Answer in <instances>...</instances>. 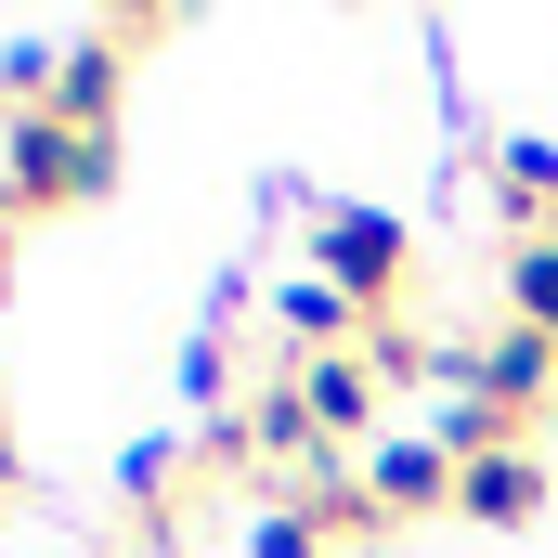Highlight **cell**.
<instances>
[{
	"mask_svg": "<svg viewBox=\"0 0 558 558\" xmlns=\"http://www.w3.org/2000/svg\"><path fill=\"white\" fill-rule=\"evenodd\" d=\"M454 507H468L481 533H520V520L546 507V454H533V441H494V454H468V468H454Z\"/></svg>",
	"mask_w": 558,
	"mask_h": 558,
	"instance_id": "8992f818",
	"label": "cell"
},
{
	"mask_svg": "<svg viewBox=\"0 0 558 558\" xmlns=\"http://www.w3.org/2000/svg\"><path fill=\"white\" fill-rule=\"evenodd\" d=\"M286 377H299V403H312L325 441H364V428H377V364H364V351H338V364H286Z\"/></svg>",
	"mask_w": 558,
	"mask_h": 558,
	"instance_id": "9c48e42d",
	"label": "cell"
},
{
	"mask_svg": "<svg viewBox=\"0 0 558 558\" xmlns=\"http://www.w3.org/2000/svg\"><path fill=\"white\" fill-rule=\"evenodd\" d=\"M494 195H507V234H558V143L507 131L494 143Z\"/></svg>",
	"mask_w": 558,
	"mask_h": 558,
	"instance_id": "30bf717a",
	"label": "cell"
},
{
	"mask_svg": "<svg viewBox=\"0 0 558 558\" xmlns=\"http://www.w3.org/2000/svg\"><path fill=\"white\" fill-rule=\"evenodd\" d=\"M169 13H118V26H92L78 52H65V78H52V118H78V131H118V92H131V39H156Z\"/></svg>",
	"mask_w": 558,
	"mask_h": 558,
	"instance_id": "277c9868",
	"label": "cell"
},
{
	"mask_svg": "<svg viewBox=\"0 0 558 558\" xmlns=\"http://www.w3.org/2000/svg\"><path fill=\"white\" fill-rule=\"evenodd\" d=\"M507 325L558 338V234H507Z\"/></svg>",
	"mask_w": 558,
	"mask_h": 558,
	"instance_id": "8fae6325",
	"label": "cell"
},
{
	"mask_svg": "<svg viewBox=\"0 0 558 558\" xmlns=\"http://www.w3.org/2000/svg\"><path fill=\"white\" fill-rule=\"evenodd\" d=\"M118 195V131H78V118H0V221H39V208H92Z\"/></svg>",
	"mask_w": 558,
	"mask_h": 558,
	"instance_id": "6da1fadb",
	"label": "cell"
},
{
	"mask_svg": "<svg viewBox=\"0 0 558 558\" xmlns=\"http://www.w3.org/2000/svg\"><path fill=\"white\" fill-rule=\"evenodd\" d=\"M286 507H299V520H312V533H325V546H364V533H377V520H390V507H377V494H364V468H338V454H312V468H299V481H286Z\"/></svg>",
	"mask_w": 558,
	"mask_h": 558,
	"instance_id": "ba28073f",
	"label": "cell"
},
{
	"mask_svg": "<svg viewBox=\"0 0 558 558\" xmlns=\"http://www.w3.org/2000/svg\"><path fill=\"white\" fill-rule=\"evenodd\" d=\"M169 481H182V454H169V441H131V454H118V494H131V507H156Z\"/></svg>",
	"mask_w": 558,
	"mask_h": 558,
	"instance_id": "7c38bea8",
	"label": "cell"
},
{
	"mask_svg": "<svg viewBox=\"0 0 558 558\" xmlns=\"http://www.w3.org/2000/svg\"><path fill=\"white\" fill-rule=\"evenodd\" d=\"M454 377H468V403L507 428V441H533V416L558 403V338H533V325H494L481 351H454Z\"/></svg>",
	"mask_w": 558,
	"mask_h": 558,
	"instance_id": "3957f363",
	"label": "cell"
},
{
	"mask_svg": "<svg viewBox=\"0 0 558 558\" xmlns=\"http://www.w3.org/2000/svg\"><path fill=\"white\" fill-rule=\"evenodd\" d=\"M247 558H325V533H312V520H299V507H274V520H260V533H247Z\"/></svg>",
	"mask_w": 558,
	"mask_h": 558,
	"instance_id": "5bb4252c",
	"label": "cell"
},
{
	"mask_svg": "<svg viewBox=\"0 0 558 558\" xmlns=\"http://www.w3.org/2000/svg\"><path fill=\"white\" fill-rule=\"evenodd\" d=\"M0 286H13V221H0Z\"/></svg>",
	"mask_w": 558,
	"mask_h": 558,
	"instance_id": "9a60e30c",
	"label": "cell"
},
{
	"mask_svg": "<svg viewBox=\"0 0 558 558\" xmlns=\"http://www.w3.org/2000/svg\"><path fill=\"white\" fill-rule=\"evenodd\" d=\"M0 441H13V428H0Z\"/></svg>",
	"mask_w": 558,
	"mask_h": 558,
	"instance_id": "e0dca14e",
	"label": "cell"
},
{
	"mask_svg": "<svg viewBox=\"0 0 558 558\" xmlns=\"http://www.w3.org/2000/svg\"><path fill=\"white\" fill-rule=\"evenodd\" d=\"M454 441L441 428H390V441H364V494L390 507V520H428V507H454Z\"/></svg>",
	"mask_w": 558,
	"mask_h": 558,
	"instance_id": "5b68a950",
	"label": "cell"
},
{
	"mask_svg": "<svg viewBox=\"0 0 558 558\" xmlns=\"http://www.w3.org/2000/svg\"><path fill=\"white\" fill-rule=\"evenodd\" d=\"M312 274L338 286L351 312H403V286H416V221H403V208L325 195V208H312Z\"/></svg>",
	"mask_w": 558,
	"mask_h": 558,
	"instance_id": "7a4b0ae2",
	"label": "cell"
},
{
	"mask_svg": "<svg viewBox=\"0 0 558 558\" xmlns=\"http://www.w3.org/2000/svg\"><path fill=\"white\" fill-rule=\"evenodd\" d=\"M0 494H13V441H0Z\"/></svg>",
	"mask_w": 558,
	"mask_h": 558,
	"instance_id": "2e32d148",
	"label": "cell"
},
{
	"mask_svg": "<svg viewBox=\"0 0 558 558\" xmlns=\"http://www.w3.org/2000/svg\"><path fill=\"white\" fill-rule=\"evenodd\" d=\"M416 351H428V338L403 325V312H377V325H364V364H377V377H416Z\"/></svg>",
	"mask_w": 558,
	"mask_h": 558,
	"instance_id": "4fadbf2b",
	"label": "cell"
},
{
	"mask_svg": "<svg viewBox=\"0 0 558 558\" xmlns=\"http://www.w3.org/2000/svg\"><path fill=\"white\" fill-rule=\"evenodd\" d=\"M274 325H286V351H299V364H338V351H364V325H377V312H351L325 274H299V286H274Z\"/></svg>",
	"mask_w": 558,
	"mask_h": 558,
	"instance_id": "52a82bcc",
	"label": "cell"
}]
</instances>
